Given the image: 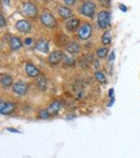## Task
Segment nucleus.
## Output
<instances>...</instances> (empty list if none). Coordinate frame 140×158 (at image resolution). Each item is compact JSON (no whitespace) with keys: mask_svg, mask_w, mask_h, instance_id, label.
Returning a JSON list of instances; mask_svg holds the SVG:
<instances>
[{"mask_svg":"<svg viewBox=\"0 0 140 158\" xmlns=\"http://www.w3.org/2000/svg\"><path fill=\"white\" fill-rule=\"evenodd\" d=\"M41 23L47 28H53L56 25V20L49 11H44L41 15Z\"/></svg>","mask_w":140,"mask_h":158,"instance_id":"f257e3e1","label":"nucleus"},{"mask_svg":"<svg viewBox=\"0 0 140 158\" xmlns=\"http://www.w3.org/2000/svg\"><path fill=\"white\" fill-rule=\"evenodd\" d=\"M95 3L92 2V1H86L82 4V7L80 8V12L82 14L88 16V17H92L94 15V12H95Z\"/></svg>","mask_w":140,"mask_h":158,"instance_id":"f03ea898","label":"nucleus"},{"mask_svg":"<svg viewBox=\"0 0 140 158\" xmlns=\"http://www.w3.org/2000/svg\"><path fill=\"white\" fill-rule=\"evenodd\" d=\"M110 24V13L107 11H101L98 14V25L100 28L105 29Z\"/></svg>","mask_w":140,"mask_h":158,"instance_id":"7ed1b4c3","label":"nucleus"},{"mask_svg":"<svg viewBox=\"0 0 140 158\" xmlns=\"http://www.w3.org/2000/svg\"><path fill=\"white\" fill-rule=\"evenodd\" d=\"M90 35H92V27L88 24L82 25V27L78 31V36H79L81 40H86V39H88L90 37Z\"/></svg>","mask_w":140,"mask_h":158,"instance_id":"20e7f679","label":"nucleus"},{"mask_svg":"<svg viewBox=\"0 0 140 158\" xmlns=\"http://www.w3.org/2000/svg\"><path fill=\"white\" fill-rule=\"evenodd\" d=\"M15 106H16L15 103H12V102H3V101H1V103H0V113L2 115L11 114L15 110Z\"/></svg>","mask_w":140,"mask_h":158,"instance_id":"39448f33","label":"nucleus"},{"mask_svg":"<svg viewBox=\"0 0 140 158\" xmlns=\"http://www.w3.org/2000/svg\"><path fill=\"white\" fill-rule=\"evenodd\" d=\"M24 14L27 15V16H29V17H35L36 15H37V7L31 2H27L25 3V6H24Z\"/></svg>","mask_w":140,"mask_h":158,"instance_id":"423d86ee","label":"nucleus"},{"mask_svg":"<svg viewBox=\"0 0 140 158\" xmlns=\"http://www.w3.org/2000/svg\"><path fill=\"white\" fill-rule=\"evenodd\" d=\"M28 90V87L24 82H16V83L13 85V92L18 96H23L25 95Z\"/></svg>","mask_w":140,"mask_h":158,"instance_id":"0eeeda50","label":"nucleus"},{"mask_svg":"<svg viewBox=\"0 0 140 158\" xmlns=\"http://www.w3.org/2000/svg\"><path fill=\"white\" fill-rule=\"evenodd\" d=\"M63 58H64L63 52H61V51H55V52H53L52 54L50 55V57H49V63H50L52 66H55V65L61 63V60Z\"/></svg>","mask_w":140,"mask_h":158,"instance_id":"6e6552de","label":"nucleus"},{"mask_svg":"<svg viewBox=\"0 0 140 158\" xmlns=\"http://www.w3.org/2000/svg\"><path fill=\"white\" fill-rule=\"evenodd\" d=\"M16 28H18L20 31H23V32H29L30 30H31L30 24L25 20H18V23H16Z\"/></svg>","mask_w":140,"mask_h":158,"instance_id":"1a4fd4ad","label":"nucleus"},{"mask_svg":"<svg viewBox=\"0 0 140 158\" xmlns=\"http://www.w3.org/2000/svg\"><path fill=\"white\" fill-rule=\"evenodd\" d=\"M25 70H26V73L29 75L30 78H36V76H38L39 73H40L38 68H36L31 63H27L26 67H25Z\"/></svg>","mask_w":140,"mask_h":158,"instance_id":"9d476101","label":"nucleus"},{"mask_svg":"<svg viewBox=\"0 0 140 158\" xmlns=\"http://www.w3.org/2000/svg\"><path fill=\"white\" fill-rule=\"evenodd\" d=\"M66 50H67V52H69L70 54H77V53L80 52L81 47H80V45L77 42L72 41V42H69L66 45Z\"/></svg>","mask_w":140,"mask_h":158,"instance_id":"9b49d317","label":"nucleus"},{"mask_svg":"<svg viewBox=\"0 0 140 158\" xmlns=\"http://www.w3.org/2000/svg\"><path fill=\"white\" fill-rule=\"evenodd\" d=\"M36 49L42 53H47L49 52V43H47L45 40L41 39V40L38 41L37 44H36Z\"/></svg>","mask_w":140,"mask_h":158,"instance_id":"f8f14e48","label":"nucleus"},{"mask_svg":"<svg viewBox=\"0 0 140 158\" xmlns=\"http://www.w3.org/2000/svg\"><path fill=\"white\" fill-rule=\"evenodd\" d=\"M58 13L61 17L64 18H70L72 16V11L70 9H68L67 7H64V6H61L58 8Z\"/></svg>","mask_w":140,"mask_h":158,"instance_id":"ddd939ff","label":"nucleus"},{"mask_svg":"<svg viewBox=\"0 0 140 158\" xmlns=\"http://www.w3.org/2000/svg\"><path fill=\"white\" fill-rule=\"evenodd\" d=\"M59 109H61V102L59 101H54V102H52L50 106H47V111H49V113L51 115L56 114L59 111Z\"/></svg>","mask_w":140,"mask_h":158,"instance_id":"4468645a","label":"nucleus"},{"mask_svg":"<svg viewBox=\"0 0 140 158\" xmlns=\"http://www.w3.org/2000/svg\"><path fill=\"white\" fill-rule=\"evenodd\" d=\"M79 24H80V20H78V18H71V20H69L67 23H66V28H67L68 30H70V31H72V30L78 28Z\"/></svg>","mask_w":140,"mask_h":158,"instance_id":"2eb2a0df","label":"nucleus"},{"mask_svg":"<svg viewBox=\"0 0 140 158\" xmlns=\"http://www.w3.org/2000/svg\"><path fill=\"white\" fill-rule=\"evenodd\" d=\"M36 83H37V86H38V88L40 89V90H42V92H44V90L47 89V80L44 78V76H39V78L37 79V81H36Z\"/></svg>","mask_w":140,"mask_h":158,"instance_id":"dca6fc26","label":"nucleus"},{"mask_svg":"<svg viewBox=\"0 0 140 158\" xmlns=\"http://www.w3.org/2000/svg\"><path fill=\"white\" fill-rule=\"evenodd\" d=\"M10 45H11L12 50H18L22 47V41L18 37H12L10 40Z\"/></svg>","mask_w":140,"mask_h":158,"instance_id":"f3484780","label":"nucleus"},{"mask_svg":"<svg viewBox=\"0 0 140 158\" xmlns=\"http://www.w3.org/2000/svg\"><path fill=\"white\" fill-rule=\"evenodd\" d=\"M12 82H13V80H12V78L10 76V75H8V74L1 75V84H2L4 87L11 86Z\"/></svg>","mask_w":140,"mask_h":158,"instance_id":"a211bd4d","label":"nucleus"},{"mask_svg":"<svg viewBox=\"0 0 140 158\" xmlns=\"http://www.w3.org/2000/svg\"><path fill=\"white\" fill-rule=\"evenodd\" d=\"M63 60H64V65H66V66H73V65L76 63V60H74L71 56H66V55H65L64 58H63Z\"/></svg>","mask_w":140,"mask_h":158,"instance_id":"6ab92c4d","label":"nucleus"},{"mask_svg":"<svg viewBox=\"0 0 140 158\" xmlns=\"http://www.w3.org/2000/svg\"><path fill=\"white\" fill-rule=\"evenodd\" d=\"M95 78H96V80L98 81V82H100V83H102V84L106 83V76L104 75L102 72H100V71L95 72Z\"/></svg>","mask_w":140,"mask_h":158,"instance_id":"aec40b11","label":"nucleus"},{"mask_svg":"<svg viewBox=\"0 0 140 158\" xmlns=\"http://www.w3.org/2000/svg\"><path fill=\"white\" fill-rule=\"evenodd\" d=\"M110 42H111V36L108 31H106L102 35V43L105 44V45H108V44H110Z\"/></svg>","mask_w":140,"mask_h":158,"instance_id":"412c9836","label":"nucleus"},{"mask_svg":"<svg viewBox=\"0 0 140 158\" xmlns=\"http://www.w3.org/2000/svg\"><path fill=\"white\" fill-rule=\"evenodd\" d=\"M107 53H108V50L106 47H101V49L97 50V56L99 58H104L107 56Z\"/></svg>","mask_w":140,"mask_h":158,"instance_id":"4be33fe9","label":"nucleus"},{"mask_svg":"<svg viewBox=\"0 0 140 158\" xmlns=\"http://www.w3.org/2000/svg\"><path fill=\"white\" fill-rule=\"evenodd\" d=\"M50 113H49V111H47V109L45 110H40L39 111V117L40 118H43V119H45V118H47L49 116H50Z\"/></svg>","mask_w":140,"mask_h":158,"instance_id":"5701e85b","label":"nucleus"},{"mask_svg":"<svg viewBox=\"0 0 140 158\" xmlns=\"http://www.w3.org/2000/svg\"><path fill=\"white\" fill-rule=\"evenodd\" d=\"M31 43H32L31 38H26V40H25V44H26V45H31Z\"/></svg>","mask_w":140,"mask_h":158,"instance_id":"b1692460","label":"nucleus"},{"mask_svg":"<svg viewBox=\"0 0 140 158\" xmlns=\"http://www.w3.org/2000/svg\"><path fill=\"white\" fill-rule=\"evenodd\" d=\"M0 22H1V23H0V26H1V27H3L4 25H6V20H4V18H3L2 15L0 16Z\"/></svg>","mask_w":140,"mask_h":158,"instance_id":"393cba45","label":"nucleus"},{"mask_svg":"<svg viewBox=\"0 0 140 158\" xmlns=\"http://www.w3.org/2000/svg\"><path fill=\"white\" fill-rule=\"evenodd\" d=\"M74 2H76L74 0H65V3H66V4H74Z\"/></svg>","mask_w":140,"mask_h":158,"instance_id":"a878e982","label":"nucleus"},{"mask_svg":"<svg viewBox=\"0 0 140 158\" xmlns=\"http://www.w3.org/2000/svg\"><path fill=\"white\" fill-rule=\"evenodd\" d=\"M114 56H115V53H114V52H111L110 57H109V60H110V61L113 60V59H114Z\"/></svg>","mask_w":140,"mask_h":158,"instance_id":"bb28decb","label":"nucleus"},{"mask_svg":"<svg viewBox=\"0 0 140 158\" xmlns=\"http://www.w3.org/2000/svg\"><path fill=\"white\" fill-rule=\"evenodd\" d=\"M100 3H104V6H106V7L110 6V1H104V0H101Z\"/></svg>","mask_w":140,"mask_h":158,"instance_id":"cd10ccee","label":"nucleus"},{"mask_svg":"<svg viewBox=\"0 0 140 158\" xmlns=\"http://www.w3.org/2000/svg\"><path fill=\"white\" fill-rule=\"evenodd\" d=\"M120 9L122 10L123 12H126V11H127V9H126V7H124V6H123V4H121V6H120Z\"/></svg>","mask_w":140,"mask_h":158,"instance_id":"c85d7f7f","label":"nucleus"},{"mask_svg":"<svg viewBox=\"0 0 140 158\" xmlns=\"http://www.w3.org/2000/svg\"><path fill=\"white\" fill-rule=\"evenodd\" d=\"M112 95H113V89L111 88L110 90H109V96H110V97L112 98Z\"/></svg>","mask_w":140,"mask_h":158,"instance_id":"c756f323","label":"nucleus"},{"mask_svg":"<svg viewBox=\"0 0 140 158\" xmlns=\"http://www.w3.org/2000/svg\"><path fill=\"white\" fill-rule=\"evenodd\" d=\"M8 130H9V131H13V132H18V130H15V129H11V128H9V129H8Z\"/></svg>","mask_w":140,"mask_h":158,"instance_id":"7c9ffc66","label":"nucleus"}]
</instances>
